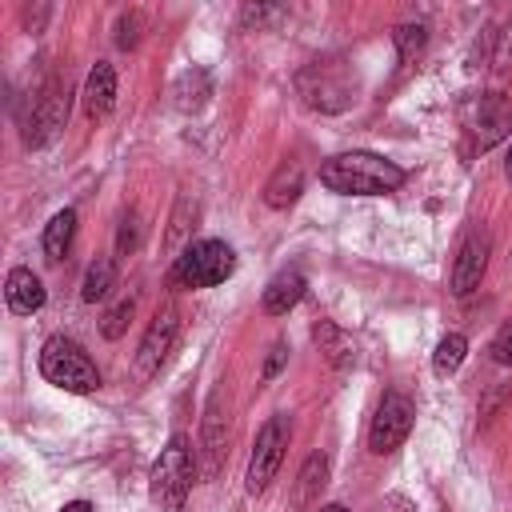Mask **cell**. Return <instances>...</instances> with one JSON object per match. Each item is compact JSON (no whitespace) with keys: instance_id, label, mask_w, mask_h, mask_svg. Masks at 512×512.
<instances>
[{"instance_id":"7402d4cb","label":"cell","mask_w":512,"mask_h":512,"mask_svg":"<svg viewBox=\"0 0 512 512\" xmlns=\"http://www.w3.org/2000/svg\"><path fill=\"white\" fill-rule=\"evenodd\" d=\"M132 296H124V300H116L108 312H104V324H100V332L108 336V340H120L124 336V328H128V320H132Z\"/></svg>"},{"instance_id":"277c9868","label":"cell","mask_w":512,"mask_h":512,"mask_svg":"<svg viewBox=\"0 0 512 512\" xmlns=\"http://www.w3.org/2000/svg\"><path fill=\"white\" fill-rule=\"evenodd\" d=\"M232 268H236V256L224 240H196L176 256L172 280L180 288H216L232 276Z\"/></svg>"},{"instance_id":"ac0fdd59","label":"cell","mask_w":512,"mask_h":512,"mask_svg":"<svg viewBox=\"0 0 512 512\" xmlns=\"http://www.w3.org/2000/svg\"><path fill=\"white\" fill-rule=\"evenodd\" d=\"M208 96H212V80H208L204 68H192V72H184V76L172 84V104H176L180 112H196Z\"/></svg>"},{"instance_id":"9c48e42d","label":"cell","mask_w":512,"mask_h":512,"mask_svg":"<svg viewBox=\"0 0 512 512\" xmlns=\"http://www.w3.org/2000/svg\"><path fill=\"white\" fill-rule=\"evenodd\" d=\"M64 116H68V88H64V84H48V88L32 100V116H28L24 140H28L32 148L48 144V140L64 128Z\"/></svg>"},{"instance_id":"4316f807","label":"cell","mask_w":512,"mask_h":512,"mask_svg":"<svg viewBox=\"0 0 512 512\" xmlns=\"http://www.w3.org/2000/svg\"><path fill=\"white\" fill-rule=\"evenodd\" d=\"M280 360H284V344H276V348H272V356H268V368H264V376H272V372L280 368Z\"/></svg>"},{"instance_id":"d4e9b609","label":"cell","mask_w":512,"mask_h":512,"mask_svg":"<svg viewBox=\"0 0 512 512\" xmlns=\"http://www.w3.org/2000/svg\"><path fill=\"white\" fill-rule=\"evenodd\" d=\"M116 244H120V252H132V248L140 244V220H136L132 212L120 220V236H116Z\"/></svg>"},{"instance_id":"7c38bea8","label":"cell","mask_w":512,"mask_h":512,"mask_svg":"<svg viewBox=\"0 0 512 512\" xmlns=\"http://www.w3.org/2000/svg\"><path fill=\"white\" fill-rule=\"evenodd\" d=\"M112 104H116V72H112V64L96 60L84 80V112L92 120H104L112 112Z\"/></svg>"},{"instance_id":"8992f818","label":"cell","mask_w":512,"mask_h":512,"mask_svg":"<svg viewBox=\"0 0 512 512\" xmlns=\"http://www.w3.org/2000/svg\"><path fill=\"white\" fill-rule=\"evenodd\" d=\"M288 436H292V428H288V420H284V416L264 420V428L256 432V448H252V456H248V476H244V484H248V492H252V496H256V492H264V488L272 484V476L280 472V460H284Z\"/></svg>"},{"instance_id":"30bf717a","label":"cell","mask_w":512,"mask_h":512,"mask_svg":"<svg viewBox=\"0 0 512 512\" xmlns=\"http://www.w3.org/2000/svg\"><path fill=\"white\" fill-rule=\"evenodd\" d=\"M484 268H488V236L484 232H472L460 252H456V264H452V292L456 296H468L480 288L484 280Z\"/></svg>"},{"instance_id":"2e32d148","label":"cell","mask_w":512,"mask_h":512,"mask_svg":"<svg viewBox=\"0 0 512 512\" xmlns=\"http://www.w3.org/2000/svg\"><path fill=\"white\" fill-rule=\"evenodd\" d=\"M224 412H220V396H212V404H208V416H204V476L212 480V476H220V468H224V456H228V448H224Z\"/></svg>"},{"instance_id":"52a82bcc","label":"cell","mask_w":512,"mask_h":512,"mask_svg":"<svg viewBox=\"0 0 512 512\" xmlns=\"http://www.w3.org/2000/svg\"><path fill=\"white\" fill-rule=\"evenodd\" d=\"M176 336H180V316H176V308L156 312L152 324H148V332H144V340H140V348H136V360H132L136 380H152V376L164 368V360H168Z\"/></svg>"},{"instance_id":"5bb4252c","label":"cell","mask_w":512,"mask_h":512,"mask_svg":"<svg viewBox=\"0 0 512 512\" xmlns=\"http://www.w3.org/2000/svg\"><path fill=\"white\" fill-rule=\"evenodd\" d=\"M300 192H304V168H300V160H284L272 172V180L264 184V204L268 208H288V204L300 200Z\"/></svg>"},{"instance_id":"cb8c5ba5","label":"cell","mask_w":512,"mask_h":512,"mask_svg":"<svg viewBox=\"0 0 512 512\" xmlns=\"http://www.w3.org/2000/svg\"><path fill=\"white\" fill-rule=\"evenodd\" d=\"M140 28H144V16H140V12H124V16L116 20V44H120V48H136Z\"/></svg>"},{"instance_id":"d6986e66","label":"cell","mask_w":512,"mask_h":512,"mask_svg":"<svg viewBox=\"0 0 512 512\" xmlns=\"http://www.w3.org/2000/svg\"><path fill=\"white\" fill-rule=\"evenodd\" d=\"M72 236H76V212L64 208V212H56V216L48 220V228H44V256H48V260H64L68 248H72Z\"/></svg>"},{"instance_id":"ffe728a7","label":"cell","mask_w":512,"mask_h":512,"mask_svg":"<svg viewBox=\"0 0 512 512\" xmlns=\"http://www.w3.org/2000/svg\"><path fill=\"white\" fill-rule=\"evenodd\" d=\"M112 280H116V268H112V260H108V256H96V260L88 264V272H84L80 296H84L88 304H96V300H104V296L112 292Z\"/></svg>"},{"instance_id":"3957f363","label":"cell","mask_w":512,"mask_h":512,"mask_svg":"<svg viewBox=\"0 0 512 512\" xmlns=\"http://www.w3.org/2000/svg\"><path fill=\"white\" fill-rule=\"evenodd\" d=\"M40 376L64 392H96L100 372L88 360V352L68 336H48L40 348Z\"/></svg>"},{"instance_id":"6da1fadb","label":"cell","mask_w":512,"mask_h":512,"mask_svg":"<svg viewBox=\"0 0 512 512\" xmlns=\"http://www.w3.org/2000/svg\"><path fill=\"white\" fill-rule=\"evenodd\" d=\"M320 184L340 196H384L404 184V168L376 152H340L320 164Z\"/></svg>"},{"instance_id":"ba28073f","label":"cell","mask_w":512,"mask_h":512,"mask_svg":"<svg viewBox=\"0 0 512 512\" xmlns=\"http://www.w3.org/2000/svg\"><path fill=\"white\" fill-rule=\"evenodd\" d=\"M408 432H412V404H408V396L388 392V396L380 400L376 416H372V428H368V448H372L376 456L396 452V448L408 440Z\"/></svg>"},{"instance_id":"e0dca14e","label":"cell","mask_w":512,"mask_h":512,"mask_svg":"<svg viewBox=\"0 0 512 512\" xmlns=\"http://www.w3.org/2000/svg\"><path fill=\"white\" fill-rule=\"evenodd\" d=\"M312 340L320 344V352H324V360H328L332 368H348V364L356 360V344H352V336H348L344 328H336L332 320H320V324L312 328Z\"/></svg>"},{"instance_id":"f1b7e54d","label":"cell","mask_w":512,"mask_h":512,"mask_svg":"<svg viewBox=\"0 0 512 512\" xmlns=\"http://www.w3.org/2000/svg\"><path fill=\"white\" fill-rule=\"evenodd\" d=\"M320 512H344V508H340V504H328V508H320Z\"/></svg>"},{"instance_id":"8fae6325","label":"cell","mask_w":512,"mask_h":512,"mask_svg":"<svg viewBox=\"0 0 512 512\" xmlns=\"http://www.w3.org/2000/svg\"><path fill=\"white\" fill-rule=\"evenodd\" d=\"M4 300H8V308H12V312L32 316V312H40V308H44L48 292H44V284H40V276H36L32 268H12V272H8V280H4Z\"/></svg>"},{"instance_id":"9a60e30c","label":"cell","mask_w":512,"mask_h":512,"mask_svg":"<svg viewBox=\"0 0 512 512\" xmlns=\"http://www.w3.org/2000/svg\"><path fill=\"white\" fill-rule=\"evenodd\" d=\"M300 296H304V276L296 268L276 272L268 280V288H264V312L268 316H284V312H292L300 304Z\"/></svg>"},{"instance_id":"603a6c76","label":"cell","mask_w":512,"mask_h":512,"mask_svg":"<svg viewBox=\"0 0 512 512\" xmlns=\"http://www.w3.org/2000/svg\"><path fill=\"white\" fill-rule=\"evenodd\" d=\"M428 44V28L424 24H400L396 28V48H400V60H412L420 48Z\"/></svg>"},{"instance_id":"44dd1931","label":"cell","mask_w":512,"mask_h":512,"mask_svg":"<svg viewBox=\"0 0 512 512\" xmlns=\"http://www.w3.org/2000/svg\"><path fill=\"white\" fill-rule=\"evenodd\" d=\"M464 356H468V340H464L460 332H448V336L436 344V352H432V368H436L440 376H448V372H456V368L464 364Z\"/></svg>"},{"instance_id":"7a4b0ae2","label":"cell","mask_w":512,"mask_h":512,"mask_svg":"<svg viewBox=\"0 0 512 512\" xmlns=\"http://www.w3.org/2000/svg\"><path fill=\"white\" fill-rule=\"evenodd\" d=\"M192 480H196V452L188 444V436H172L160 452V460L152 464V480H148V492L152 500L164 508V512H180L188 492H192Z\"/></svg>"},{"instance_id":"f546056e","label":"cell","mask_w":512,"mask_h":512,"mask_svg":"<svg viewBox=\"0 0 512 512\" xmlns=\"http://www.w3.org/2000/svg\"><path fill=\"white\" fill-rule=\"evenodd\" d=\"M508 180H512V148H508Z\"/></svg>"},{"instance_id":"5b68a950","label":"cell","mask_w":512,"mask_h":512,"mask_svg":"<svg viewBox=\"0 0 512 512\" xmlns=\"http://www.w3.org/2000/svg\"><path fill=\"white\" fill-rule=\"evenodd\" d=\"M296 88L304 96L308 108H320V112H340L352 104V92H356V76H348V68L340 60H324V64H308L300 76H296Z\"/></svg>"},{"instance_id":"484cf974","label":"cell","mask_w":512,"mask_h":512,"mask_svg":"<svg viewBox=\"0 0 512 512\" xmlns=\"http://www.w3.org/2000/svg\"><path fill=\"white\" fill-rule=\"evenodd\" d=\"M492 356L500 360V364H512V324L496 336V344H492Z\"/></svg>"},{"instance_id":"4fadbf2b","label":"cell","mask_w":512,"mask_h":512,"mask_svg":"<svg viewBox=\"0 0 512 512\" xmlns=\"http://www.w3.org/2000/svg\"><path fill=\"white\" fill-rule=\"evenodd\" d=\"M324 484H328V456H324V452H312V456L304 460L296 484H292V508H296V512L312 508V504L320 500Z\"/></svg>"},{"instance_id":"83f0119b","label":"cell","mask_w":512,"mask_h":512,"mask_svg":"<svg viewBox=\"0 0 512 512\" xmlns=\"http://www.w3.org/2000/svg\"><path fill=\"white\" fill-rule=\"evenodd\" d=\"M60 512H92V504H88V500H72V504H64Z\"/></svg>"}]
</instances>
